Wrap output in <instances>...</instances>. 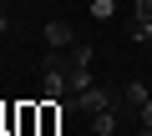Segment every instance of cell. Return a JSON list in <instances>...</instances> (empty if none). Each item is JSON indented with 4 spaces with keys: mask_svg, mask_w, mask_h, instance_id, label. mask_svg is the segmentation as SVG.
<instances>
[{
    "mask_svg": "<svg viewBox=\"0 0 152 136\" xmlns=\"http://www.w3.org/2000/svg\"><path fill=\"white\" fill-rule=\"evenodd\" d=\"M117 101H122L117 91H107V86H86L81 96H71V101H66V111H86V116H91V111H102V106H117Z\"/></svg>",
    "mask_w": 152,
    "mask_h": 136,
    "instance_id": "1",
    "label": "cell"
},
{
    "mask_svg": "<svg viewBox=\"0 0 152 136\" xmlns=\"http://www.w3.org/2000/svg\"><path fill=\"white\" fill-rule=\"evenodd\" d=\"M46 45H51V50H66V45H76V30H71L66 20H51V25H46Z\"/></svg>",
    "mask_w": 152,
    "mask_h": 136,
    "instance_id": "2",
    "label": "cell"
},
{
    "mask_svg": "<svg viewBox=\"0 0 152 136\" xmlns=\"http://www.w3.org/2000/svg\"><path fill=\"white\" fill-rule=\"evenodd\" d=\"M117 111H122V106H102V111H91V136H117Z\"/></svg>",
    "mask_w": 152,
    "mask_h": 136,
    "instance_id": "3",
    "label": "cell"
},
{
    "mask_svg": "<svg viewBox=\"0 0 152 136\" xmlns=\"http://www.w3.org/2000/svg\"><path fill=\"white\" fill-rule=\"evenodd\" d=\"M36 126H41V106H31V101H26V106H15V131H20V136H31Z\"/></svg>",
    "mask_w": 152,
    "mask_h": 136,
    "instance_id": "4",
    "label": "cell"
},
{
    "mask_svg": "<svg viewBox=\"0 0 152 136\" xmlns=\"http://www.w3.org/2000/svg\"><path fill=\"white\" fill-rule=\"evenodd\" d=\"M147 96H152V91H147L142 81H132V86L122 91V101H117V106H127V111H142V106H147Z\"/></svg>",
    "mask_w": 152,
    "mask_h": 136,
    "instance_id": "5",
    "label": "cell"
},
{
    "mask_svg": "<svg viewBox=\"0 0 152 136\" xmlns=\"http://www.w3.org/2000/svg\"><path fill=\"white\" fill-rule=\"evenodd\" d=\"M112 10H117V0H91V15H96V20H107Z\"/></svg>",
    "mask_w": 152,
    "mask_h": 136,
    "instance_id": "6",
    "label": "cell"
},
{
    "mask_svg": "<svg viewBox=\"0 0 152 136\" xmlns=\"http://www.w3.org/2000/svg\"><path fill=\"white\" fill-rule=\"evenodd\" d=\"M137 20H152V0H137Z\"/></svg>",
    "mask_w": 152,
    "mask_h": 136,
    "instance_id": "7",
    "label": "cell"
},
{
    "mask_svg": "<svg viewBox=\"0 0 152 136\" xmlns=\"http://www.w3.org/2000/svg\"><path fill=\"white\" fill-rule=\"evenodd\" d=\"M137 121H142V126H152V96H147V106L137 111Z\"/></svg>",
    "mask_w": 152,
    "mask_h": 136,
    "instance_id": "8",
    "label": "cell"
},
{
    "mask_svg": "<svg viewBox=\"0 0 152 136\" xmlns=\"http://www.w3.org/2000/svg\"><path fill=\"white\" fill-rule=\"evenodd\" d=\"M10 30V15H5V5H0V35H5Z\"/></svg>",
    "mask_w": 152,
    "mask_h": 136,
    "instance_id": "9",
    "label": "cell"
},
{
    "mask_svg": "<svg viewBox=\"0 0 152 136\" xmlns=\"http://www.w3.org/2000/svg\"><path fill=\"white\" fill-rule=\"evenodd\" d=\"M137 136H152V126H142V131H137Z\"/></svg>",
    "mask_w": 152,
    "mask_h": 136,
    "instance_id": "10",
    "label": "cell"
}]
</instances>
